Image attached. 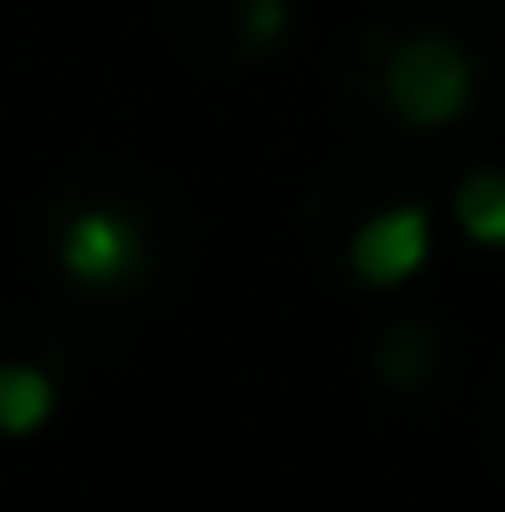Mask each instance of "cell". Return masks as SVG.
<instances>
[{
  "instance_id": "1",
  "label": "cell",
  "mask_w": 505,
  "mask_h": 512,
  "mask_svg": "<svg viewBox=\"0 0 505 512\" xmlns=\"http://www.w3.org/2000/svg\"><path fill=\"white\" fill-rule=\"evenodd\" d=\"M388 104H395L409 125H429V132L450 125V118L471 104V63H464V49L443 42V35L402 42L395 63H388Z\"/></svg>"
},
{
  "instance_id": "2",
  "label": "cell",
  "mask_w": 505,
  "mask_h": 512,
  "mask_svg": "<svg viewBox=\"0 0 505 512\" xmlns=\"http://www.w3.org/2000/svg\"><path fill=\"white\" fill-rule=\"evenodd\" d=\"M63 270L77 277V284H118V277H132L139 270V229L125 222V215H111V208H84L70 229H63Z\"/></svg>"
},
{
  "instance_id": "3",
  "label": "cell",
  "mask_w": 505,
  "mask_h": 512,
  "mask_svg": "<svg viewBox=\"0 0 505 512\" xmlns=\"http://www.w3.org/2000/svg\"><path fill=\"white\" fill-rule=\"evenodd\" d=\"M422 256H429V215L422 208H381L360 236H353V270L367 277V284H402V277H416Z\"/></svg>"
},
{
  "instance_id": "4",
  "label": "cell",
  "mask_w": 505,
  "mask_h": 512,
  "mask_svg": "<svg viewBox=\"0 0 505 512\" xmlns=\"http://www.w3.org/2000/svg\"><path fill=\"white\" fill-rule=\"evenodd\" d=\"M49 416H56V381L42 367L7 360L0 367V436H35Z\"/></svg>"
},
{
  "instance_id": "5",
  "label": "cell",
  "mask_w": 505,
  "mask_h": 512,
  "mask_svg": "<svg viewBox=\"0 0 505 512\" xmlns=\"http://www.w3.org/2000/svg\"><path fill=\"white\" fill-rule=\"evenodd\" d=\"M457 222H464L471 243L499 250L505 243V173H471V180L457 187Z\"/></svg>"
},
{
  "instance_id": "6",
  "label": "cell",
  "mask_w": 505,
  "mask_h": 512,
  "mask_svg": "<svg viewBox=\"0 0 505 512\" xmlns=\"http://www.w3.org/2000/svg\"><path fill=\"white\" fill-rule=\"evenodd\" d=\"M243 21H250V35H256V42H277L291 14H284V0H250V7H243Z\"/></svg>"
}]
</instances>
